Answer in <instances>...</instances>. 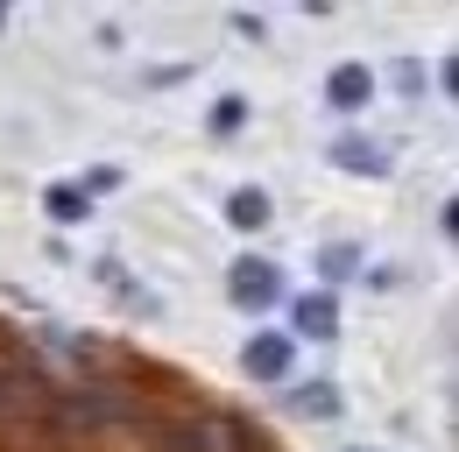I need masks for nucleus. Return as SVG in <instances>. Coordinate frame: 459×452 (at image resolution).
Wrapping results in <instances>:
<instances>
[{
	"label": "nucleus",
	"instance_id": "nucleus-7",
	"mask_svg": "<svg viewBox=\"0 0 459 452\" xmlns=\"http://www.w3.org/2000/svg\"><path fill=\"white\" fill-rule=\"evenodd\" d=\"M290 410H297V417H333V410H340V396H333V382H311V389L290 396Z\"/></svg>",
	"mask_w": 459,
	"mask_h": 452
},
{
	"label": "nucleus",
	"instance_id": "nucleus-1",
	"mask_svg": "<svg viewBox=\"0 0 459 452\" xmlns=\"http://www.w3.org/2000/svg\"><path fill=\"white\" fill-rule=\"evenodd\" d=\"M170 452H240V431L220 424V417H191L170 431Z\"/></svg>",
	"mask_w": 459,
	"mask_h": 452
},
{
	"label": "nucleus",
	"instance_id": "nucleus-2",
	"mask_svg": "<svg viewBox=\"0 0 459 452\" xmlns=\"http://www.w3.org/2000/svg\"><path fill=\"white\" fill-rule=\"evenodd\" d=\"M240 361H247V375H255V382H283V375H290V339L283 333H255Z\"/></svg>",
	"mask_w": 459,
	"mask_h": 452
},
{
	"label": "nucleus",
	"instance_id": "nucleus-6",
	"mask_svg": "<svg viewBox=\"0 0 459 452\" xmlns=\"http://www.w3.org/2000/svg\"><path fill=\"white\" fill-rule=\"evenodd\" d=\"M227 220L247 226V233H255V226H269V191H233V198H227Z\"/></svg>",
	"mask_w": 459,
	"mask_h": 452
},
{
	"label": "nucleus",
	"instance_id": "nucleus-5",
	"mask_svg": "<svg viewBox=\"0 0 459 452\" xmlns=\"http://www.w3.org/2000/svg\"><path fill=\"white\" fill-rule=\"evenodd\" d=\"M325 92H333V107H368V92H375V78H368L360 64H340V71L325 78Z\"/></svg>",
	"mask_w": 459,
	"mask_h": 452
},
{
	"label": "nucleus",
	"instance_id": "nucleus-10",
	"mask_svg": "<svg viewBox=\"0 0 459 452\" xmlns=\"http://www.w3.org/2000/svg\"><path fill=\"white\" fill-rule=\"evenodd\" d=\"M353 452H368V446H353Z\"/></svg>",
	"mask_w": 459,
	"mask_h": 452
},
{
	"label": "nucleus",
	"instance_id": "nucleus-4",
	"mask_svg": "<svg viewBox=\"0 0 459 452\" xmlns=\"http://www.w3.org/2000/svg\"><path fill=\"white\" fill-rule=\"evenodd\" d=\"M333 163H346L353 177H382V170H389V149H382V142H360V135H346L340 149H333Z\"/></svg>",
	"mask_w": 459,
	"mask_h": 452
},
{
	"label": "nucleus",
	"instance_id": "nucleus-8",
	"mask_svg": "<svg viewBox=\"0 0 459 452\" xmlns=\"http://www.w3.org/2000/svg\"><path fill=\"white\" fill-rule=\"evenodd\" d=\"M297 326H304V333H333V326H340V311H333V297H304V304H297Z\"/></svg>",
	"mask_w": 459,
	"mask_h": 452
},
{
	"label": "nucleus",
	"instance_id": "nucleus-3",
	"mask_svg": "<svg viewBox=\"0 0 459 452\" xmlns=\"http://www.w3.org/2000/svg\"><path fill=\"white\" fill-rule=\"evenodd\" d=\"M233 304H247V311L276 304V269L269 262H233Z\"/></svg>",
	"mask_w": 459,
	"mask_h": 452
},
{
	"label": "nucleus",
	"instance_id": "nucleus-9",
	"mask_svg": "<svg viewBox=\"0 0 459 452\" xmlns=\"http://www.w3.org/2000/svg\"><path fill=\"white\" fill-rule=\"evenodd\" d=\"M50 213H57V220H78V213H85V198H78V191H50Z\"/></svg>",
	"mask_w": 459,
	"mask_h": 452
}]
</instances>
